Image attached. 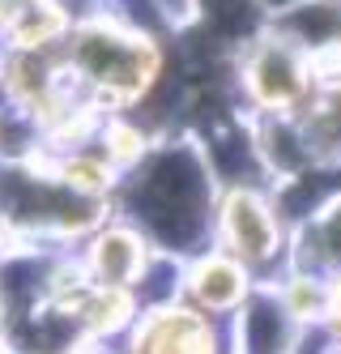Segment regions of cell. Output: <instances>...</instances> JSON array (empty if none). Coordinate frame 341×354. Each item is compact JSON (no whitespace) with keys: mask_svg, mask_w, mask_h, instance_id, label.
<instances>
[{"mask_svg":"<svg viewBox=\"0 0 341 354\" xmlns=\"http://www.w3.org/2000/svg\"><path fill=\"white\" fill-rule=\"evenodd\" d=\"M60 90L77 115H116L137 107V98L158 77V47L124 17L86 13L73 21L56 47Z\"/></svg>","mask_w":341,"mask_h":354,"instance_id":"6da1fadb","label":"cell"},{"mask_svg":"<svg viewBox=\"0 0 341 354\" xmlns=\"http://www.w3.org/2000/svg\"><path fill=\"white\" fill-rule=\"evenodd\" d=\"M239 73H243V90L260 107V115H295L320 82L316 60L303 47H295L286 35L256 39L248 47Z\"/></svg>","mask_w":341,"mask_h":354,"instance_id":"7a4b0ae2","label":"cell"},{"mask_svg":"<svg viewBox=\"0 0 341 354\" xmlns=\"http://www.w3.org/2000/svg\"><path fill=\"white\" fill-rule=\"evenodd\" d=\"M214 231H218V252L234 257L248 273L269 269L273 261L286 257V248H291V239L282 231L277 205L265 192H256L248 184L222 192L218 209H214Z\"/></svg>","mask_w":341,"mask_h":354,"instance_id":"3957f363","label":"cell"},{"mask_svg":"<svg viewBox=\"0 0 341 354\" xmlns=\"http://www.w3.org/2000/svg\"><path fill=\"white\" fill-rule=\"evenodd\" d=\"M124 354H222L218 324L183 299H163L128 324Z\"/></svg>","mask_w":341,"mask_h":354,"instance_id":"277c9868","label":"cell"},{"mask_svg":"<svg viewBox=\"0 0 341 354\" xmlns=\"http://www.w3.org/2000/svg\"><path fill=\"white\" fill-rule=\"evenodd\" d=\"M77 265H82L90 286H98V290L137 295V286L149 277V265H154V243L133 222H102L86 239Z\"/></svg>","mask_w":341,"mask_h":354,"instance_id":"5b68a950","label":"cell"},{"mask_svg":"<svg viewBox=\"0 0 341 354\" xmlns=\"http://www.w3.org/2000/svg\"><path fill=\"white\" fill-rule=\"evenodd\" d=\"M179 290H183V303H192L209 320L239 316V308L252 299V273L234 257L214 248V252H196V257L183 265Z\"/></svg>","mask_w":341,"mask_h":354,"instance_id":"8992f818","label":"cell"},{"mask_svg":"<svg viewBox=\"0 0 341 354\" xmlns=\"http://www.w3.org/2000/svg\"><path fill=\"white\" fill-rule=\"evenodd\" d=\"M295 129V141L303 149L307 167H341V73L320 77L316 90L307 94V103L286 115Z\"/></svg>","mask_w":341,"mask_h":354,"instance_id":"52a82bcc","label":"cell"},{"mask_svg":"<svg viewBox=\"0 0 341 354\" xmlns=\"http://www.w3.org/2000/svg\"><path fill=\"white\" fill-rule=\"evenodd\" d=\"M324 5H341V0H324Z\"/></svg>","mask_w":341,"mask_h":354,"instance_id":"ba28073f","label":"cell"},{"mask_svg":"<svg viewBox=\"0 0 341 354\" xmlns=\"http://www.w3.org/2000/svg\"><path fill=\"white\" fill-rule=\"evenodd\" d=\"M86 354H98V350H86Z\"/></svg>","mask_w":341,"mask_h":354,"instance_id":"9c48e42d","label":"cell"}]
</instances>
